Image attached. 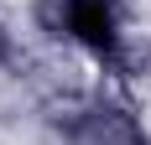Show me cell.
<instances>
[{
	"mask_svg": "<svg viewBox=\"0 0 151 145\" xmlns=\"http://www.w3.org/2000/svg\"><path fill=\"white\" fill-rule=\"evenodd\" d=\"M68 31L78 42H89L94 52L115 47V11L109 0H68Z\"/></svg>",
	"mask_w": 151,
	"mask_h": 145,
	"instance_id": "1",
	"label": "cell"
}]
</instances>
